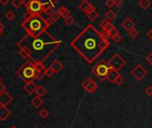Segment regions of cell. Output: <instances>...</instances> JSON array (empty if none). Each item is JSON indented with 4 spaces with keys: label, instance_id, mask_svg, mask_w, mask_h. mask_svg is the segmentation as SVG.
Returning <instances> with one entry per match:
<instances>
[{
    "label": "cell",
    "instance_id": "6",
    "mask_svg": "<svg viewBox=\"0 0 152 128\" xmlns=\"http://www.w3.org/2000/svg\"><path fill=\"white\" fill-rule=\"evenodd\" d=\"M126 65V61L124 60L119 54H115L111 58L107 61V65L109 68L119 71Z\"/></svg>",
    "mask_w": 152,
    "mask_h": 128
},
{
    "label": "cell",
    "instance_id": "36",
    "mask_svg": "<svg viewBox=\"0 0 152 128\" xmlns=\"http://www.w3.org/2000/svg\"><path fill=\"white\" fill-rule=\"evenodd\" d=\"M101 34H102V36H103L106 39H107V40L110 39V36H109V32H108V30H102Z\"/></svg>",
    "mask_w": 152,
    "mask_h": 128
},
{
    "label": "cell",
    "instance_id": "5",
    "mask_svg": "<svg viewBox=\"0 0 152 128\" xmlns=\"http://www.w3.org/2000/svg\"><path fill=\"white\" fill-rule=\"evenodd\" d=\"M110 68L107 65V62L105 60H101L98 65L93 68V74H95L100 81L104 82L106 80V76L108 75Z\"/></svg>",
    "mask_w": 152,
    "mask_h": 128
},
{
    "label": "cell",
    "instance_id": "32",
    "mask_svg": "<svg viewBox=\"0 0 152 128\" xmlns=\"http://www.w3.org/2000/svg\"><path fill=\"white\" fill-rule=\"evenodd\" d=\"M129 35H130V37L132 38V39H136L138 36H139V32H138L135 28H133L132 30H131L130 32H129Z\"/></svg>",
    "mask_w": 152,
    "mask_h": 128
},
{
    "label": "cell",
    "instance_id": "48",
    "mask_svg": "<svg viewBox=\"0 0 152 128\" xmlns=\"http://www.w3.org/2000/svg\"><path fill=\"white\" fill-rule=\"evenodd\" d=\"M0 82H2V78H1V76H0Z\"/></svg>",
    "mask_w": 152,
    "mask_h": 128
},
{
    "label": "cell",
    "instance_id": "25",
    "mask_svg": "<svg viewBox=\"0 0 152 128\" xmlns=\"http://www.w3.org/2000/svg\"><path fill=\"white\" fill-rule=\"evenodd\" d=\"M64 23L66 26H71L74 23V18L70 15H68L67 17L64 18Z\"/></svg>",
    "mask_w": 152,
    "mask_h": 128
},
{
    "label": "cell",
    "instance_id": "31",
    "mask_svg": "<svg viewBox=\"0 0 152 128\" xmlns=\"http://www.w3.org/2000/svg\"><path fill=\"white\" fill-rule=\"evenodd\" d=\"M45 75V72H41V71H39L36 69V72H35V80H41L42 79V77Z\"/></svg>",
    "mask_w": 152,
    "mask_h": 128
},
{
    "label": "cell",
    "instance_id": "17",
    "mask_svg": "<svg viewBox=\"0 0 152 128\" xmlns=\"http://www.w3.org/2000/svg\"><path fill=\"white\" fill-rule=\"evenodd\" d=\"M86 15L91 22H94L99 17V13L98 11L95 9V10H92V11L89 12L88 13H86Z\"/></svg>",
    "mask_w": 152,
    "mask_h": 128
},
{
    "label": "cell",
    "instance_id": "38",
    "mask_svg": "<svg viewBox=\"0 0 152 128\" xmlns=\"http://www.w3.org/2000/svg\"><path fill=\"white\" fill-rule=\"evenodd\" d=\"M146 59H147V62L149 64V65L150 66H152V51L147 56V58H146Z\"/></svg>",
    "mask_w": 152,
    "mask_h": 128
},
{
    "label": "cell",
    "instance_id": "2",
    "mask_svg": "<svg viewBox=\"0 0 152 128\" xmlns=\"http://www.w3.org/2000/svg\"><path fill=\"white\" fill-rule=\"evenodd\" d=\"M61 43L60 40L56 39L46 31L37 37L26 34L17 43V47L28 49L31 52L30 58L33 62H44L59 48Z\"/></svg>",
    "mask_w": 152,
    "mask_h": 128
},
{
    "label": "cell",
    "instance_id": "9",
    "mask_svg": "<svg viewBox=\"0 0 152 128\" xmlns=\"http://www.w3.org/2000/svg\"><path fill=\"white\" fill-rule=\"evenodd\" d=\"M13 98L6 91H4L2 93H0V105L7 106L13 101Z\"/></svg>",
    "mask_w": 152,
    "mask_h": 128
},
{
    "label": "cell",
    "instance_id": "14",
    "mask_svg": "<svg viewBox=\"0 0 152 128\" xmlns=\"http://www.w3.org/2000/svg\"><path fill=\"white\" fill-rule=\"evenodd\" d=\"M119 75H120L119 71L110 68L109 72H108V75L106 76V81H108L109 82H111V83H115V81H116V79L117 78V76Z\"/></svg>",
    "mask_w": 152,
    "mask_h": 128
},
{
    "label": "cell",
    "instance_id": "46",
    "mask_svg": "<svg viewBox=\"0 0 152 128\" xmlns=\"http://www.w3.org/2000/svg\"><path fill=\"white\" fill-rule=\"evenodd\" d=\"M30 2H31V0H23V5L25 6V7L28 6V5L30 4Z\"/></svg>",
    "mask_w": 152,
    "mask_h": 128
},
{
    "label": "cell",
    "instance_id": "21",
    "mask_svg": "<svg viewBox=\"0 0 152 128\" xmlns=\"http://www.w3.org/2000/svg\"><path fill=\"white\" fill-rule=\"evenodd\" d=\"M19 55L21 56V58L24 59H28L31 58V52L24 48H19Z\"/></svg>",
    "mask_w": 152,
    "mask_h": 128
},
{
    "label": "cell",
    "instance_id": "3",
    "mask_svg": "<svg viewBox=\"0 0 152 128\" xmlns=\"http://www.w3.org/2000/svg\"><path fill=\"white\" fill-rule=\"evenodd\" d=\"M52 24L49 18H44L41 15H32L29 19L22 22V27L28 35L37 37L48 31Z\"/></svg>",
    "mask_w": 152,
    "mask_h": 128
},
{
    "label": "cell",
    "instance_id": "27",
    "mask_svg": "<svg viewBox=\"0 0 152 128\" xmlns=\"http://www.w3.org/2000/svg\"><path fill=\"white\" fill-rule=\"evenodd\" d=\"M5 16H6V18L8 21H12V20H13V19L15 18V13H13L12 10H9V11H7V12L6 13Z\"/></svg>",
    "mask_w": 152,
    "mask_h": 128
},
{
    "label": "cell",
    "instance_id": "23",
    "mask_svg": "<svg viewBox=\"0 0 152 128\" xmlns=\"http://www.w3.org/2000/svg\"><path fill=\"white\" fill-rule=\"evenodd\" d=\"M35 93H36L37 96H39V97L42 98L47 93V90L44 87H42V86H38L36 91H35Z\"/></svg>",
    "mask_w": 152,
    "mask_h": 128
},
{
    "label": "cell",
    "instance_id": "4",
    "mask_svg": "<svg viewBox=\"0 0 152 128\" xmlns=\"http://www.w3.org/2000/svg\"><path fill=\"white\" fill-rule=\"evenodd\" d=\"M35 72L36 67L34 62L30 58L28 61H26L21 68L17 71V75L25 82L29 81H33L35 79Z\"/></svg>",
    "mask_w": 152,
    "mask_h": 128
},
{
    "label": "cell",
    "instance_id": "39",
    "mask_svg": "<svg viewBox=\"0 0 152 128\" xmlns=\"http://www.w3.org/2000/svg\"><path fill=\"white\" fill-rule=\"evenodd\" d=\"M145 93L148 96H152V86H148L146 90H145Z\"/></svg>",
    "mask_w": 152,
    "mask_h": 128
},
{
    "label": "cell",
    "instance_id": "20",
    "mask_svg": "<svg viewBox=\"0 0 152 128\" xmlns=\"http://www.w3.org/2000/svg\"><path fill=\"white\" fill-rule=\"evenodd\" d=\"M99 26H100V28H101L102 30H109L110 28L113 26V24L111 23V22H110L109 20H107V19L105 18L104 20H102L99 23Z\"/></svg>",
    "mask_w": 152,
    "mask_h": 128
},
{
    "label": "cell",
    "instance_id": "10",
    "mask_svg": "<svg viewBox=\"0 0 152 128\" xmlns=\"http://www.w3.org/2000/svg\"><path fill=\"white\" fill-rule=\"evenodd\" d=\"M78 7L81 12H83L84 13H88L89 12L96 9V7L92 4H90L89 1H87V0H82V2L79 5Z\"/></svg>",
    "mask_w": 152,
    "mask_h": 128
},
{
    "label": "cell",
    "instance_id": "29",
    "mask_svg": "<svg viewBox=\"0 0 152 128\" xmlns=\"http://www.w3.org/2000/svg\"><path fill=\"white\" fill-rule=\"evenodd\" d=\"M108 32H109V36H110V39H113V37H115L116 34H118L119 32H118V31H117V29L113 25L111 28H110V29L108 30Z\"/></svg>",
    "mask_w": 152,
    "mask_h": 128
},
{
    "label": "cell",
    "instance_id": "34",
    "mask_svg": "<svg viewBox=\"0 0 152 128\" xmlns=\"http://www.w3.org/2000/svg\"><path fill=\"white\" fill-rule=\"evenodd\" d=\"M54 74H55V73L53 72V70L51 69L50 66L48 67V68H46V70H45V75H46V76H48V77H51Z\"/></svg>",
    "mask_w": 152,
    "mask_h": 128
},
{
    "label": "cell",
    "instance_id": "18",
    "mask_svg": "<svg viewBox=\"0 0 152 128\" xmlns=\"http://www.w3.org/2000/svg\"><path fill=\"white\" fill-rule=\"evenodd\" d=\"M138 5L142 10H148L151 6V1L150 0H139Z\"/></svg>",
    "mask_w": 152,
    "mask_h": 128
},
{
    "label": "cell",
    "instance_id": "11",
    "mask_svg": "<svg viewBox=\"0 0 152 128\" xmlns=\"http://www.w3.org/2000/svg\"><path fill=\"white\" fill-rule=\"evenodd\" d=\"M122 27L123 28L124 30H125L126 32H130L131 30H132L133 28H134V22L131 19V18H129V17H127V18H125L124 19L123 22H122Z\"/></svg>",
    "mask_w": 152,
    "mask_h": 128
},
{
    "label": "cell",
    "instance_id": "47",
    "mask_svg": "<svg viewBox=\"0 0 152 128\" xmlns=\"http://www.w3.org/2000/svg\"><path fill=\"white\" fill-rule=\"evenodd\" d=\"M10 128H17V127H16L15 125H12V126H11Z\"/></svg>",
    "mask_w": 152,
    "mask_h": 128
},
{
    "label": "cell",
    "instance_id": "1",
    "mask_svg": "<svg viewBox=\"0 0 152 128\" xmlns=\"http://www.w3.org/2000/svg\"><path fill=\"white\" fill-rule=\"evenodd\" d=\"M70 46L86 62L92 64L109 48L110 43L98 29L88 24L71 41Z\"/></svg>",
    "mask_w": 152,
    "mask_h": 128
},
{
    "label": "cell",
    "instance_id": "8",
    "mask_svg": "<svg viewBox=\"0 0 152 128\" xmlns=\"http://www.w3.org/2000/svg\"><path fill=\"white\" fill-rule=\"evenodd\" d=\"M82 88H83L88 93H94L97 90L99 89V85L94 80L91 78H87L81 84Z\"/></svg>",
    "mask_w": 152,
    "mask_h": 128
},
{
    "label": "cell",
    "instance_id": "19",
    "mask_svg": "<svg viewBox=\"0 0 152 128\" xmlns=\"http://www.w3.org/2000/svg\"><path fill=\"white\" fill-rule=\"evenodd\" d=\"M57 13H59V15L62 17V18H65L67 17L68 15H71V13L70 11H69L65 6H60L57 10Z\"/></svg>",
    "mask_w": 152,
    "mask_h": 128
},
{
    "label": "cell",
    "instance_id": "44",
    "mask_svg": "<svg viewBox=\"0 0 152 128\" xmlns=\"http://www.w3.org/2000/svg\"><path fill=\"white\" fill-rule=\"evenodd\" d=\"M147 37L152 41V28H151V29L148 32V33H147Z\"/></svg>",
    "mask_w": 152,
    "mask_h": 128
},
{
    "label": "cell",
    "instance_id": "42",
    "mask_svg": "<svg viewBox=\"0 0 152 128\" xmlns=\"http://www.w3.org/2000/svg\"><path fill=\"white\" fill-rule=\"evenodd\" d=\"M4 91H6V86L4 83H2V82H0V93H2Z\"/></svg>",
    "mask_w": 152,
    "mask_h": 128
},
{
    "label": "cell",
    "instance_id": "22",
    "mask_svg": "<svg viewBox=\"0 0 152 128\" xmlns=\"http://www.w3.org/2000/svg\"><path fill=\"white\" fill-rule=\"evenodd\" d=\"M116 17V13L113 11V10H108L107 12H106L105 13V18L109 20V21H113L115 20Z\"/></svg>",
    "mask_w": 152,
    "mask_h": 128
},
{
    "label": "cell",
    "instance_id": "43",
    "mask_svg": "<svg viewBox=\"0 0 152 128\" xmlns=\"http://www.w3.org/2000/svg\"><path fill=\"white\" fill-rule=\"evenodd\" d=\"M123 3V0H114V4L116 6H120Z\"/></svg>",
    "mask_w": 152,
    "mask_h": 128
},
{
    "label": "cell",
    "instance_id": "26",
    "mask_svg": "<svg viewBox=\"0 0 152 128\" xmlns=\"http://www.w3.org/2000/svg\"><path fill=\"white\" fill-rule=\"evenodd\" d=\"M34 64H35V67L37 70L41 71V72H45L46 67H45L43 62H34Z\"/></svg>",
    "mask_w": 152,
    "mask_h": 128
},
{
    "label": "cell",
    "instance_id": "24",
    "mask_svg": "<svg viewBox=\"0 0 152 128\" xmlns=\"http://www.w3.org/2000/svg\"><path fill=\"white\" fill-rule=\"evenodd\" d=\"M60 15H59V13H57V12H54L52 15H49V19H50V21L52 22V23H57V22H58V20L60 19Z\"/></svg>",
    "mask_w": 152,
    "mask_h": 128
},
{
    "label": "cell",
    "instance_id": "30",
    "mask_svg": "<svg viewBox=\"0 0 152 128\" xmlns=\"http://www.w3.org/2000/svg\"><path fill=\"white\" fill-rule=\"evenodd\" d=\"M39 115L41 118H47L49 115V112L48 111V109L46 108H42L39 112Z\"/></svg>",
    "mask_w": 152,
    "mask_h": 128
},
{
    "label": "cell",
    "instance_id": "35",
    "mask_svg": "<svg viewBox=\"0 0 152 128\" xmlns=\"http://www.w3.org/2000/svg\"><path fill=\"white\" fill-rule=\"evenodd\" d=\"M105 6H106L107 8H112V7L115 6V4H114V0H106Z\"/></svg>",
    "mask_w": 152,
    "mask_h": 128
},
{
    "label": "cell",
    "instance_id": "33",
    "mask_svg": "<svg viewBox=\"0 0 152 128\" xmlns=\"http://www.w3.org/2000/svg\"><path fill=\"white\" fill-rule=\"evenodd\" d=\"M123 82H124V79H123V76H121L120 75L117 76V78L116 79V81H115V84L116 85H121V84H123Z\"/></svg>",
    "mask_w": 152,
    "mask_h": 128
},
{
    "label": "cell",
    "instance_id": "28",
    "mask_svg": "<svg viewBox=\"0 0 152 128\" xmlns=\"http://www.w3.org/2000/svg\"><path fill=\"white\" fill-rule=\"evenodd\" d=\"M11 3H12V6L13 7L17 9L23 5V0H12Z\"/></svg>",
    "mask_w": 152,
    "mask_h": 128
},
{
    "label": "cell",
    "instance_id": "37",
    "mask_svg": "<svg viewBox=\"0 0 152 128\" xmlns=\"http://www.w3.org/2000/svg\"><path fill=\"white\" fill-rule=\"evenodd\" d=\"M113 41L115 42V43H119V42L122 40V37H121V35L118 33V34H116L115 37H113Z\"/></svg>",
    "mask_w": 152,
    "mask_h": 128
},
{
    "label": "cell",
    "instance_id": "41",
    "mask_svg": "<svg viewBox=\"0 0 152 128\" xmlns=\"http://www.w3.org/2000/svg\"><path fill=\"white\" fill-rule=\"evenodd\" d=\"M4 29H5V27H4L3 23L0 22V37H1L4 33Z\"/></svg>",
    "mask_w": 152,
    "mask_h": 128
},
{
    "label": "cell",
    "instance_id": "15",
    "mask_svg": "<svg viewBox=\"0 0 152 128\" xmlns=\"http://www.w3.org/2000/svg\"><path fill=\"white\" fill-rule=\"evenodd\" d=\"M50 67H51V69L53 70V72L55 73V74H57V73H58V72H60V71L63 69V64L59 61V60H57V59H56V60H54L53 62H52V64L50 65Z\"/></svg>",
    "mask_w": 152,
    "mask_h": 128
},
{
    "label": "cell",
    "instance_id": "12",
    "mask_svg": "<svg viewBox=\"0 0 152 128\" xmlns=\"http://www.w3.org/2000/svg\"><path fill=\"white\" fill-rule=\"evenodd\" d=\"M37 87L38 86L34 83L33 81H29V82H25L24 86H23V89H24V91L27 93H28V94H32L33 92H35Z\"/></svg>",
    "mask_w": 152,
    "mask_h": 128
},
{
    "label": "cell",
    "instance_id": "49",
    "mask_svg": "<svg viewBox=\"0 0 152 128\" xmlns=\"http://www.w3.org/2000/svg\"><path fill=\"white\" fill-rule=\"evenodd\" d=\"M34 128H39V127H34Z\"/></svg>",
    "mask_w": 152,
    "mask_h": 128
},
{
    "label": "cell",
    "instance_id": "40",
    "mask_svg": "<svg viewBox=\"0 0 152 128\" xmlns=\"http://www.w3.org/2000/svg\"><path fill=\"white\" fill-rule=\"evenodd\" d=\"M39 1L42 2V3H45V4H51L53 6H55V4H54V0H39Z\"/></svg>",
    "mask_w": 152,
    "mask_h": 128
},
{
    "label": "cell",
    "instance_id": "45",
    "mask_svg": "<svg viewBox=\"0 0 152 128\" xmlns=\"http://www.w3.org/2000/svg\"><path fill=\"white\" fill-rule=\"evenodd\" d=\"M10 1H12V0H0V3L5 6V5H7Z\"/></svg>",
    "mask_w": 152,
    "mask_h": 128
},
{
    "label": "cell",
    "instance_id": "13",
    "mask_svg": "<svg viewBox=\"0 0 152 128\" xmlns=\"http://www.w3.org/2000/svg\"><path fill=\"white\" fill-rule=\"evenodd\" d=\"M11 115V111L7 108V106L0 105V120H6L8 118V117Z\"/></svg>",
    "mask_w": 152,
    "mask_h": 128
},
{
    "label": "cell",
    "instance_id": "7",
    "mask_svg": "<svg viewBox=\"0 0 152 128\" xmlns=\"http://www.w3.org/2000/svg\"><path fill=\"white\" fill-rule=\"evenodd\" d=\"M131 75L137 80V81H142L146 75H148V70L142 66V65L138 64L132 71H131Z\"/></svg>",
    "mask_w": 152,
    "mask_h": 128
},
{
    "label": "cell",
    "instance_id": "16",
    "mask_svg": "<svg viewBox=\"0 0 152 128\" xmlns=\"http://www.w3.org/2000/svg\"><path fill=\"white\" fill-rule=\"evenodd\" d=\"M43 99L41 98V97H39V96H36V97H34L32 101H31V103H32V105L35 108H40L41 106L43 105Z\"/></svg>",
    "mask_w": 152,
    "mask_h": 128
}]
</instances>
